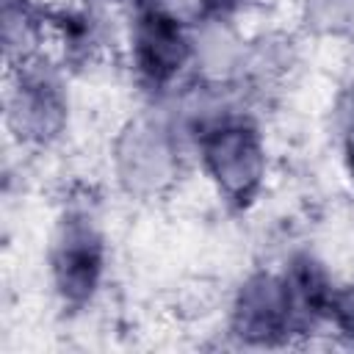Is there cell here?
<instances>
[{
	"instance_id": "cell-3",
	"label": "cell",
	"mask_w": 354,
	"mask_h": 354,
	"mask_svg": "<svg viewBox=\"0 0 354 354\" xmlns=\"http://www.w3.org/2000/svg\"><path fill=\"white\" fill-rule=\"evenodd\" d=\"M183 58V39L169 19H149L147 30L141 33V66L152 77H166L177 69Z\"/></svg>"
},
{
	"instance_id": "cell-2",
	"label": "cell",
	"mask_w": 354,
	"mask_h": 354,
	"mask_svg": "<svg viewBox=\"0 0 354 354\" xmlns=\"http://www.w3.org/2000/svg\"><path fill=\"white\" fill-rule=\"evenodd\" d=\"M100 268V252L97 243L88 238L86 230H72L66 235V243L58 257V277L66 290V296H86L94 285Z\"/></svg>"
},
{
	"instance_id": "cell-1",
	"label": "cell",
	"mask_w": 354,
	"mask_h": 354,
	"mask_svg": "<svg viewBox=\"0 0 354 354\" xmlns=\"http://www.w3.org/2000/svg\"><path fill=\"white\" fill-rule=\"evenodd\" d=\"M216 144L207 149L210 163L218 171V180H224L227 188H241L246 180H254L257 169V149L252 147L246 130H218Z\"/></svg>"
}]
</instances>
